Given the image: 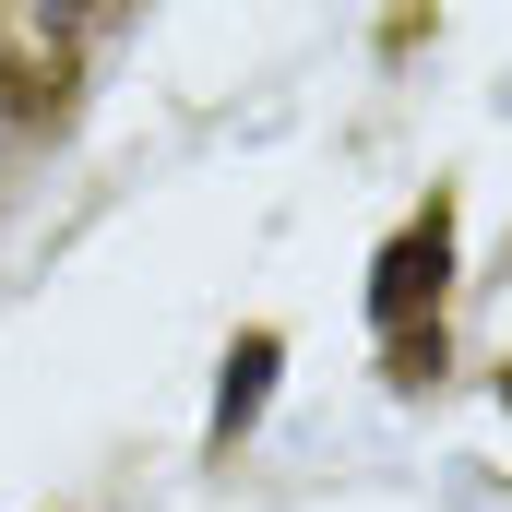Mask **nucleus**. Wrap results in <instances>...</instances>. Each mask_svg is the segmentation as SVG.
<instances>
[{"instance_id": "obj_3", "label": "nucleus", "mask_w": 512, "mask_h": 512, "mask_svg": "<svg viewBox=\"0 0 512 512\" xmlns=\"http://www.w3.org/2000/svg\"><path fill=\"white\" fill-rule=\"evenodd\" d=\"M262 370H274V334H239V358H227V429L262 405Z\"/></svg>"}, {"instance_id": "obj_2", "label": "nucleus", "mask_w": 512, "mask_h": 512, "mask_svg": "<svg viewBox=\"0 0 512 512\" xmlns=\"http://www.w3.org/2000/svg\"><path fill=\"white\" fill-rule=\"evenodd\" d=\"M0 108H12V120H60V108H72V48L36 60V48L0 36Z\"/></svg>"}, {"instance_id": "obj_1", "label": "nucleus", "mask_w": 512, "mask_h": 512, "mask_svg": "<svg viewBox=\"0 0 512 512\" xmlns=\"http://www.w3.org/2000/svg\"><path fill=\"white\" fill-rule=\"evenodd\" d=\"M441 262H453V215L429 203V215L393 239V262H382V322H405V310H417V286H441Z\"/></svg>"}]
</instances>
